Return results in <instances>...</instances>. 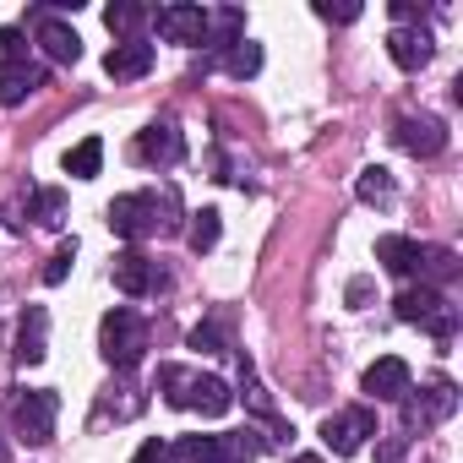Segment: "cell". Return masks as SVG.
I'll use <instances>...</instances> for the list:
<instances>
[{"instance_id": "obj_22", "label": "cell", "mask_w": 463, "mask_h": 463, "mask_svg": "<svg viewBox=\"0 0 463 463\" xmlns=\"http://www.w3.org/2000/svg\"><path fill=\"white\" fill-rule=\"evenodd\" d=\"M218 235H223V223H218V207H202V213H191V229H185V246L202 257V251H213L218 246Z\"/></svg>"}, {"instance_id": "obj_25", "label": "cell", "mask_w": 463, "mask_h": 463, "mask_svg": "<svg viewBox=\"0 0 463 463\" xmlns=\"http://www.w3.org/2000/svg\"><path fill=\"white\" fill-rule=\"evenodd\" d=\"M360 202H371V207H387L392 202V175L382 169V164H371V169H360Z\"/></svg>"}, {"instance_id": "obj_20", "label": "cell", "mask_w": 463, "mask_h": 463, "mask_svg": "<svg viewBox=\"0 0 463 463\" xmlns=\"http://www.w3.org/2000/svg\"><path fill=\"white\" fill-rule=\"evenodd\" d=\"M447 279H458V257L447 246H420V284L425 289H441Z\"/></svg>"}, {"instance_id": "obj_19", "label": "cell", "mask_w": 463, "mask_h": 463, "mask_svg": "<svg viewBox=\"0 0 463 463\" xmlns=\"http://www.w3.org/2000/svg\"><path fill=\"white\" fill-rule=\"evenodd\" d=\"M44 77H50L44 66H12V71H0V104H6V109H12V104H23L28 93H39V88H44Z\"/></svg>"}, {"instance_id": "obj_6", "label": "cell", "mask_w": 463, "mask_h": 463, "mask_svg": "<svg viewBox=\"0 0 463 463\" xmlns=\"http://www.w3.org/2000/svg\"><path fill=\"white\" fill-rule=\"evenodd\" d=\"M55 414H61V398L50 387H28L12 398V425L23 441H50L55 436Z\"/></svg>"}, {"instance_id": "obj_3", "label": "cell", "mask_w": 463, "mask_h": 463, "mask_svg": "<svg viewBox=\"0 0 463 463\" xmlns=\"http://www.w3.org/2000/svg\"><path fill=\"white\" fill-rule=\"evenodd\" d=\"M268 436L257 430H218V436H180L169 447V463H257Z\"/></svg>"}, {"instance_id": "obj_32", "label": "cell", "mask_w": 463, "mask_h": 463, "mask_svg": "<svg viewBox=\"0 0 463 463\" xmlns=\"http://www.w3.org/2000/svg\"><path fill=\"white\" fill-rule=\"evenodd\" d=\"M131 463H169V447H164V441H142V452H137Z\"/></svg>"}, {"instance_id": "obj_5", "label": "cell", "mask_w": 463, "mask_h": 463, "mask_svg": "<svg viewBox=\"0 0 463 463\" xmlns=\"http://www.w3.org/2000/svg\"><path fill=\"white\" fill-rule=\"evenodd\" d=\"M392 311H398V322H409V327H425L436 344H452V333H458V306L441 295V289H403L398 300H392Z\"/></svg>"}, {"instance_id": "obj_10", "label": "cell", "mask_w": 463, "mask_h": 463, "mask_svg": "<svg viewBox=\"0 0 463 463\" xmlns=\"http://www.w3.org/2000/svg\"><path fill=\"white\" fill-rule=\"evenodd\" d=\"M392 142H398L403 153H414V158H436V153L447 147V131H441V120H430V115H398V120H392Z\"/></svg>"}, {"instance_id": "obj_18", "label": "cell", "mask_w": 463, "mask_h": 463, "mask_svg": "<svg viewBox=\"0 0 463 463\" xmlns=\"http://www.w3.org/2000/svg\"><path fill=\"white\" fill-rule=\"evenodd\" d=\"M376 262L392 273V279H414L420 273V246L409 235H382L376 241Z\"/></svg>"}, {"instance_id": "obj_34", "label": "cell", "mask_w": 463, "mask_h": 463, "mask_svg": "<svg viewBox=\"0 0 463 463\" xmlns=\"http://www.w3.org/2000/svg\"><path fill=\"white\" fill-rule=\"evenodd\" d=\"M0 463H12V436L0 430Z\"/></svg>"}, {"instance_id": "obj_33", "label": "cell", "mask_w": 463, "mask_h": 463, "mask_svg": "<svg viewBox=\"0 0 463 463\" xmlns=\"http://www.w3.org/2000/svg\"><path fill=\"white\" fill-rule=\"evenodd\" d=\"M317 17H322V23H354L360 12H354V6H344V12H333V6H317Z\"/></svg>"}, {"instance_id": "obj_9", "label": "cell", "mask_w": 463, "mask_h": 463, "mask_svg": "<svg viewBox=\"0 0 463 463\" xmlns=\"http://www.w3.org/2000/svg\"><path fill=\"white\" fill-rule=\"evenodd\" d=\"M164 284H169V273H164L153 257H142V251H120V257H115V289H120V295L142 300V295H158Z\"/></svg>"}, {"instance_id": "obj_23", "label": "cell", "mask_w": 463, "mask_h": 463, "mask_svg": "<svg viewBox=\"0 0 463 463\" xmlns=\"http://www.w3.org/2000/svg\"><path fill=\"white\" fill-rule=\"evenodd\" d=\"M223 71H229V77H241V82L257 77V71H262V44H251V39L229 44V50H223Z\"/></svg>"}, {"instance_id": "obj_4", "label": "cell", "mask_w": 463, "mask_h": 463, "mask_svg": "<svg viewBox=\"0 0 463 463\" xmlns=\"http://www.w3.org/2000/svg\"><path fill=\"white\" fill-rule=\"evenodd\" d=\"M99 344H104V360L126 376V371L142 365V354H147V317L131 311V306H115V311L104 317V327H99Z\"/></svg>"}, {"instance_id": "obj_16", "label": "cell", "mask_w": 463, "mask_h": 463, "mask_svg": "<svg viewBox=\"0 0 463 463\" xmlns=\"http://www.w3.org/2000/svg\"><path fill=\"white\" fill-rule=\"evenodd\" d=\"M104 71H109L115 82H137V77H147V71H153V44H147V39H126V44H115V50L104 55Z\"/></svg>"}, {"instance_id": "obj_11", "label": "cell", "mask_w": 463, "mask_h": 463, "mask_svg": "<svg viewBox=\"0 0 463 463\" xmlns=\"http://www.w3.org/2000/svg\"><path fill=\"white\" fill-rule=\"evenodd\" d=\"M360 387H365L371 398H382V403H403V398L414 392V376H409V365H403L398 354H382V360L360 376Z\"/></svg>"}, {"instance_id": "obj_27", "label": "cell", "mask_w": 463, "mask_h": 463, "mask_svg": "<svg viewBox=\"0 0 463 463\" xmlns=\"http://www.w3.org/2000/svg\"><path fill=\"white\" fill-rule=\"evenodd\" d=\"M104 409H115L120 420L142 414V392H137V382H131V376H120V387H109V403H104Z\"/></svg>"}, {"instance_id": "obj_30", "label": "cell", "mask_w": 463, "mask_h": 463, "mask_svg": "<svg viewBox=\"0 0 463 463\" xmlns=\"http://www.w3.org/2000/svg\"><path fill=\"white\" fill-rule=\"evenodd\" d=\"M71 262H77V241H66V246L50 257V268H44V284H61V279L71 273Z\"/></svg>"}, {"instance_id": "obj_31", "label": "cell", "mask_w": 463, "mask_h": 463, "mask_svg": "<svg viewBox=\"0 0 463 463\" xmlns=\"http://www.w3.org/2000/svg\"><path fill=\"white\" fill-rule=\"evenodd\" d=\"M403 447H409V436H387L382 452H376V463H403Z\"/></svg>"}, {"instance_id": "obj_35", "label": "cell", "mask_w": 463, "mask_h": 463, "mask_svg": "<svg viewBox=\"0 0 463 463\" xmlns=\"http://www.w3.org/2000/svg\"><path fill=\"white\" fill-rule=\"evenodd\" d=\"M289 463H322V458H317V452H300V458H289Z\"/></svg>"}, {"instance_id": "obj_2", "label": "cell", "mask_w": 463, "mask_h": 463, "mask_svg": "<svg viewBox=\"0 0 463 463\" xmlns=\"http://www.w3.org/2000/svg\"><path fill=\"white\" fill-rule=\"evenodd\" d=\"M158 392L175 409H196L202 420H218V414L235 409V392H229L223 376H202L191 365H158Z\"/></svg>"}, {"instance_id": "obj_26", "label": "cell", "mask_w": 463, "mask_h": 463, "mask_svg": "<svg viewBox=\"0 0 463 463\" xmlns=\"http://www.w3.org/2000/svg\"><path fill=\"white\" fill-rule=\"evenodd\" d=\"M28 66V33L23 28H0V71Z\"/></svg>"}, {"instance_id": "obj_12", "label": "cell", "mask_w": 463, "mask_h": 463, "mask_svg": "<svg viewBox=\"0 0 463 463\" xmlns=\"http://www.w3.org/2000/svg\"><path fill=\"white\" fill-rule=\"evenodd\" d=\"M387 55H392L398 71H420V66H430L436 39H430V28L409 23V28H392V33H387Z\"/></svg>"}, {"instance_id": "obj_1", "label": "cell", "mask_w": 463, "mask_h": 463, "mask_svg": "<svg viewBox=\"0 0 463 463\" xmlns=\"http://www.w3.org/2000/svg\"><path fill=\"white\" fill-rule=\"evenodd\" d=\"M109 229L120 241H153L180 229V196L175 191H126L109 202Z\"/></svg>"}, {"instance_id": "obj_15", "label": "cell", "mask_w": 463, "mask_h": 463, "mask_svg": "<svg viewBox=\"0 0 463 463\" xmlns=\"http://www.w3.org/2000/svg\"><path fill=\"white\" fill-rule=\"evenodd\" d=\"M158 33L169 44H207V12L202 6H164L158 12Z\"/></svg>"}, {"instance_id": "obj_29", "label": "cell", "mask_w": 463, "mask_h": 463, "mask_svg": "<svg viewBox=\"0 0 463 463\" xmlns=\"http://www.w3.org/2000/svg\"><path fill=\"white\" fill-rule=\"evenodd\" d=\"M191 349H202V354H229V344H223V327H218V322H202V327L191 333Z\"/></svg>"}, {"instance_id": "obj_7", "label": "cell", "mask_w": 463, "mask_h": 463, "mask_svg": "<svg viewBox=\"0 0 463 463\" xmlns=\"http://www.w3.org/2000/svg\"><path fill=\"white\" fill-rule=\"evenodd\" d=\"M458 414V387L441 376V382H430L425 392H409L403 398V425L409 430H430V425H441V420H452Z\"/></svg>"}, {"instance_id": "obj_17", "label": "cell", "mask_w": 463, "mask_h": 463, "mask_svg": "<svg viewBox=\"0 0 463 463\" xmlns=\"http://www.w3.org/2000/svg\"><path fill=\"white\" fill-rule=\"evenodd\" d=\"M50 354V311L44 306H28L23 322H17V360L23 365H39Z\"/></svg>"}, {"instance_id": "obj_14", "label": "cell", "mask_w": 463, "mask_h": 463, "mask_svg": "<svg viewBox=\"0 0 463 463\" xmlns=\"http://www.w3.org/2000/svg\"><path fill=\"white\" fill-rule=\"evenodd\" d=\"M33 39H39L44 55L61 61V66H77V61H82V39H77V28H66L55 12H39V17H33Z\"/></svg>"}, {"instance_id": "obj_28", "label": "cell", "mask_w": 463, "mask_h": 463, "mask_svg": "<svg viewBox=\"0 0 463 463\" xmlns=\"http://www.w3.org/2000/svg\"><path fill=\"white\" fill-rule=\"evenodd\" d=\"M61 207H66L61 191H33V196H28V218H33V223H61Z\"/></svg>"}, {"instance_id": "obj_21", "label": "cell", "mask_w": 463, "mask_h": 463, "mask_svg": "<svg viewBox=\"0 0 463 463\" xmlns=\"http://www.w3.org/2000/svg\"><path fill=\"white\" fill-rule=\"evenodd\" d=\"M147 17H153V12H147V6H137V0H115V6L104 12V28L126 44V39H137V28H142Z\"/></svg>"}, {"instance_id": "obj_13", "label": "cell", "mask_w": 463, "mask_h": 463, "mask_svg": "<svg viewBox=\"0 0 463 463\" xmlns=\"http://www.w3.org/2000/svg\"><path fill=\"white\" fill-rule=\"evenodd\" d=\"M137 158H142V164H158V169L180 164V158H185V137H180V126H175V120H153V126L137 137Z\"/></svg>"}, {"instance_id": "obj_8", "label": "cell", "mask_w": 463, "mask_h": 463, "mask_svg": "<svg viewBox=\"0 0 463 463\" xmlns=\"http://www.w3.org/2000/svg\"><path fill=\"white\" fill-rule=\"evenodd\" d=\"M365 436H376V414H371L365 403L338 409V414H327V420H322V441H327L338 458H354V452L365 447Z\"/></svg>"}, {"instance_id": "obj_24", "label": "cell", "mask_w": 463, "mask_h": 463, "mask_svg": "<svg viewBox=\"0 0 463 463\" xmlns=\"http://www.w3.org/2000/svg\"><path fill=\"white\" fill-rule=\"evenodd\" d=\"M99 164H104V142H99V137H88V142H77V147L66 153V175H71V180H93Z\"/></svg>"}]
</instances>
